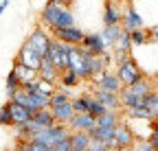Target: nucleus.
Listing matches in <instances>:
<instances>
[{"instance_id":"obj_28","label":"nucleus","mask_w":158,"mask_h":151,"mask_svg":"<svg viewBox=\"0 0 158 151\" xmlns=\"http://www.w3.org/2000/svg\"><path fill=\"white\" fill-rule=\"evenodd\" d=\"M125 114L132 121H152V114H149V109L145 105H136L132 109H125Z\"/></svg>"},{"instance_id":"obj_47","label":"nucleus","mask_w":158,"mask_h":151,"mask_svg":"<svg viewBox=\"0 0 158 151\" xmlns=\"http://www.w3.org/2000/svg\"><path fill=\"white\" fill-rule=\"evenodd\" d=\"M156 118H158V116H156Z\"/></svg>"},{"instance_id":"obj_15","label":"nucleus","mask_w":158,"mask_h":151,"mask_svg":"<svg viewBox=\"0 0 158 151\" xmlns=\"http://www.w3.org/2000/svg\"><path fill=\"white\" fill-rule=\"evenodd\" d=\"M11 103V116H13V125H24V123H29L31 121V109L29 107H24V105H20V103H15V101H9Z\"/></svg>"},{"instance_id":"obj_13","label":"nucleus","mask_w":158,"mask_h":151,"mask_svg":"<svg viewBox=\"0 0 158 151\" xmlns=\"http://www.w3.org/2000/svg\"><path fill=\"white\" fill-rule=\"evenodd\" d=\"M37 77L44 79V81H48V83H57L59 70L55 68V64L48 57H42V64H40V68H37Z\"/></svg>"},{"instance_id":"obj_24","label":"nucleus","mask_w":158,"mask_h":151,"mask_svg":"<svg viewBox=\"0 0 158 151\" xmlns=\"http://www.w3.org/2000/svg\"><path fill=\"white\" fill-rule=\"evenodd\" d=\"M90 138H99V140H103L108 145L110 140H114V127H99V125H94L90 129Z\"/></svg>"},{"instance_id":"obj_17","label":"nucleus","mask_w":158,"mask_h":151,"mask_svg":"<svg viewBox=\"0 0 158 151\" xmlns=\"http://www.w3.org/2000/svg\"><path fill=\"white\" fill-rule=\"evenodd\" d=\"M57 85H62V88H79L81 85V79H79V74L75 70H64V72H59V79H57Z\"/></svg>"},{"instance_id":"obj_34","label":"nucleus","mask_w":158,"mask_h":151,"mask_svg":"<svg viewBox=\"0 0 158 151\" xmlns=\"http://www.w3.org/2000/svg\"><path fill=\"white\" fill-rule=\"evenodd\" d=\"M51 151H73V142H70V134L66 136V138H62L59 142H55L53 147H51Z\"/></svg>"},{"instance_id":"obj_33","label":"nucleus","mask_w":158,"mask_h":151,"mask_svg":"<svg viewBox=\"0 0 158 151\" xmlns=\"http://www.w3.org/2000/svg\"><path fill=\"white\" fill-rule=\"evenodd\" d=\"M106 109H108V107H106V105H103L101 101H97V99L92 97V101H90V107H88V112H90V114H92L94 118H97V116H101V114H103Z\"/></svg>"},{"instance_id":"obj_7","label":"nucleus","mask_w":158,"mask_h":151,"mask_svg":"<svg viewBox=\"0 0 158 151\" xmlns=\"http://www.w3.org/2000/svg\"><path fill=\"white\" fill-rule=\"evenodd\" d=\"M97 88H101V90H110V92H121V88H123V83H121V79H118V74L114 72V70H106V72H101L99 77L92 81Z\"/></svg>"},{"instance_id":"obj_30","label":"nucleus","mask_w":158,"mask_h":151,"mask_svg":"<svg viewBox=\"0 0 158 151\" xmlns=\"http://www.w3.org/2000/svg\"><path fill=\"white\" fill-rule=\"evenodd\" d=\"M0 127H13V116H11V103L7 99V103L0 105Z\"/></svg>"},{"instance_id":"obj_18","label":"nucleus","mask_w":158,"mask_h":151,"mask_svg":"<svg viewBox=\"0 0 158 151\" xmlns=\"http://www.w3.org/2000/svg\"><path fill=\"white\" fill-rule=\"evenodd\" d=\"M118 123H121V112L118 109H106L101 116H97L99 127H116Z\"/></svg>"},{"instance_id":"obj_31","label":"nucleus","mask_w":158,"mask_h":151,"mask_svg":"<svg viewBox=\"0 0 158 151\" xmlns=\"http://www.w3.org/2000/svg\"><path fill=\"white\" fill-rule=\"evenodd\" d=\"M110 55H112V64L116 66V64H121V62H125V59L130 57V55H132V50H125V48H121V46H112Z\"/></svg>"},{"instance_id":"obj_41","label":"nucleus","mask_w":158,"mask_h":151,"mask_svg":"<svg viewBox=\"0 0 158 151\" xmlns=\"http://www.w3.org/2000/svg\"><path fill=\"white\" fill-rule=\"evenodd\" d=\"M75 2H77V0H62V5H64V7H73Z\"/></svg>"},{"instance_id":"obj_9","label":"nucleus","mask_w":158,"mask_h":151,"mask_svg":"<svg viewBox=\"0 0 158 151\" xmlns=\"http://www.w3.org/2000/svg\"><path fill=\"white\" fill-rule=\"evenodd\" d=\"M121 26H123V29H127V31H134V29L145 26V20H143V15L136 11L134 2H127V7L123 9V20H121Z\"/></svg>"},{"instance_id":"obj_37","label":"nucleus","mask_w":158,"mask_h":151,"mask_svg":"<svg viewBox=\"0 0 158 151\" xmlns=\"http://www.w3.org/2000/svg\"><path fill=\"white\" fill-rule=\"evenodd\" d=\"M29 149H31V151H51V147H48V145L35 142V140H29Z\"/></svg>"},{"instance_id":"obj_26","label":"nucleus","mask_w":158,"mask_h":151,"mask_svg":"<svg viewBox=\"0 0 158 151\" xmlns=\"http://www.w3.org/2000/svg\"><path fill=\"white\" fill-rule=\"evenodd\" d=\"M70 142H73V149H88L90 134L88 131H70Z\"/></svg>"},{"instance_id":"obj_45","label":"nucleus","mask_w":158,"mask_h":151,"mask_svg":"<svg viewBox=\"0 0 158 151\" xmlns=\"http://www.w3.org/2000/svg\"><path fill=\"white\" fill-rule=\"evenodd\" d=\"M123 2H134V0H123Z\"/></svg>"},{"instance_id":"obj_25","label":"nucleus","mask_w":158,"mask_h":151,"mask_svg":"<svg viewBox=\"0 0 158 151\" xmlns=\"http://www.w3.org/2000/svg\"><path fill=\"white\" fill-rule=\"evenodd\" d=\"M46 129H48L53 142H59L62 138H66V136L70 134V127H68L66 123H55V125H51V127H46Z\"/></svg>"},{"instance_id":"obj_10","label":"nucleus","mask_w":158,"mask_h":151,"mask_svg":"<svg viewBox=\"0 0 158 151\" xmlns=\"http://www.w3.org/2000/svg\"><path fill=\"white\" fill-rule=\"evenodd\" d=\"M81 46H84L86 50H90L92 55H106V53L110 50V48H108V44L103 42L101 33H86V35H84Z\"/></svg>"},{"instance_id":"obj_12","label":"nucleus","mask_w":158,"mask_h":151,"mask_svg":"<svg viewBox=\"0 0 158 151\" xmlns=\"http://www.w3.org/2000/svg\"><path fill=\"white\" fill-rule=\"evenodd\" d=\"M92 97L97 99V101H101L108 109H123L121 107V99H118V94L116 92H110V90H101V88H97L94 85V90H92Z\"/></svg>"},{"instance_id":"obj_14","label":"nucleus","mask_w":158,"mask_h":151,"mask_svg":"<svg viewBox=\"0 0 158 151\" xmlns=\"http://www.w3.org/2000/svg\"><path fill=\"white\" fill-rule=\"evenodd\" d=\"M51 112H53V118H55V123H70L73 121V116H75V109H73V99L68 101V103H64V105H57V107H51Z\"/></svg>"},{"instance_id":"obj_3","label":"nucleus","mask_w":158,"mask_h":151,"mask_svg":"<svg viewBox=\"0 0 158 151\" xmlns=\"http://www.w3.org/2000/svg\"><path fill=\"white\" fill-rule=\"evenodd\" d=\"M51 40H53V35H51V31L46 29V26H42V24H40V26H35L31 33H29V37H27V42L40 53V55H42V57H44V55L48 53V46H51Z\"/></svg>"},{"instance_id":"obj_40","label":"nucleus","mask_w":158,"mask_h":151,"mask_svg":"<svg viewBox=\"0 0 158 151\" xmlns=\"http://www.w3.org/2000/svg\"><path fill=\"white\" fill-rule=\"evenodd\" d=\"M9 5H11V0H2V2H0V15H5V11L9 9Z\"/></svg>"},{"instance_id":"obj_11","label":"nucleus","mask_w":158,"mask_h":151,"mask_svg":"<svg viewBox=\"0 0 158 151\" xmlns=\"http://www.w3.org/2000/svg\"><path fill=\"white\" fill-rule=\"evenodd\" d=\"M97 125V118L90 114V112H79V114L73 116V121L68 123L70 131H88L90 134V129Z\"/></svg>"},{"instance_id":"obj_44","label":"nucleus","mask_w":158,"mask_h":151,"mask_svg":"<svg viewBox=\"0 0 158 151\" xmlns=\"http://www.w3.org/2000/svg\"><path fill=\"white\" fill-rule=\"evenodd\" d=\"M125 151H136V149H134V147H132V149H125Z\"/></svg>"},{"instance_id":"obj_22","label":"nucleus","mask_w":158,"mask_h":151,"mask_svg":"<svg viewBox=\"0 0 158 151\" xmlns=\"http://www.w3.org/2000/svg\"><path fill=\"white\" fill-rule=\"evenodd\" d=\"M127 88L136 94V97H141V99L145 97V94H149V92L154 90V85H152V81H149L147 77H141L138 81H134V83H132V85H127Z\"/></svg>"},{"instance_id":"obj_42","label":"nucleus","mask_w":158,"mask_h":151,"mask_svg":"<svg viewBox=\"0 0 158 151\" xmlns=\"http://www.w3.org/2000/svg\"><path fill=\"white\" fill-rule=\"evenodd\" d=\"M101 151H116V149H108V147H106V149H101Z\"/></svg>"},{"instance_id":"obj_43","label":"nucleus","mask_w":158,"mask_h":151,"mask_svg":"<svg viewBox=\"0 0 158 151\" xmlns=\"http://www.w3.org/2000/svg\"><path fill=\"white\" fill-rule=\"evenodd\" d=\"M73 151H88V149H73Z\"/></svg>"},{"instance_id":"obj_35","label":"nucleus","mask_w":158,"mask_h":151,"mask_svg":"<svg viewBox=\"0 0 158 151\" xmlns=\"http://www.w3.org/2000/svg\"><path fill=\"white\" fill-rule=\"evenodd\" d=\"M134 149H136V151H156V149L152 147V142H149L147 138H143V140H136Z\"/></svg>"},{"instance_id":"obj_2","label":"nucleus","mask_w":158,"mask_h":151,"mask_svg":"<svg viewBox=\"0 0 158 151\" xmlns=\"http://www.w3.org/2000/svg\"><path fill=\"white\" fill-rule=\"evenodd\" d=\"M114 72L118 74V79H121V83H123V85H132L134 81H138L141 77H145L143 68L138 66V62L132 57V55H130L125 62L116 64V70H114Z\"/></svg>"},{"instance_id":"obj_21","label":"nucleus","mask_w":158,"mask_h":151,"mask_svg":"<svg viewBox=\"0 0 158 151\" xmlns=\"http://www.w3.org/2000/svg\"><path fill=\"white\" fill-rule=\"evenodd\" d=\"M70 99H73V92H70V88H62V85H57V90L51 94V103H48V107L64 105V103H68Z\"/></svg>"},{"instance_id":"obj_32","label":"nucleus","mask_w":158,"mask_h":151,"mask_svg":"<svg viewBox=\"0 0 158 151\" xmlns=\"http://www.w3.org/2000/svg\"><path fill=\"white\" fill-rule=\"evenodd\" d=\"M116 46H121V48H125V50H132V48H134V46H132V37H130V31H127V29H123V31H121Z\"/></svg>"},{"instance_id":"obj_1","label":"nucleus","mask_w":158,"mask_h":151,"mask_svg":"<svg viewBox=\"0 0 158 151\" xmlns=\"http://www.w3.org/2000/svg\"><path fill=\"white\" fill-rule=\"evenodd\" d=\"M40 24L46 26L48 31L53 29H62V26H73L75 24V13L70 7H64L59 2H48L40 11Z\"/></svg>"},{"instance_id":"obj_38","label":"nucleus","mask_w":158,"mask_h":151,"mask_svg":"<svg viewBox=\"0 0 158 151\" xmlns=\"http://www.w3.org/2000/svg\"><path fill=\"white\" fill-rule=\"evenodd\" d=\"M147 31H149V44H156V42H158V24L149 26Z\"/></svg>"},{"instance_id":"obj_48","label":"nucleus","mask_w":158,"mask_h":151,"mask_svg":"<svg viewBox=\"0 0 158 151\" xmlns=\"http://www.w3.org/2000/svg\"><path fill=\"white\" fill-rule=\"evenodd\" d=\"M156 151H158V149H156Z\"/></svg>"},{"instance_id":"obj_46","label":"nucleus","mask_w":158,"mask_h":151,"mask_svg":"<svg viewBox=\"0 0 158 151\" xmlns=\"http://www.w3.org/2000/svg\"><path fill=\"white\" fill-rule=\"evenodd\" d=\"M154 90H156V94H158V85H156V88H154Z\"/></svg>"},{"instance_id":"obj_36","label":"nucleus","mask_w":158,"mask_h":151,"mask_svg":"<svg viewBox=\"0 0 158 151\" xmlns=\"http://www.w3.org/2000/svg\"><path fill=\"white\" fill-rule=\"evenodd\" d=\"M106 149V142L99 140V138H90V145H88V151H101Z\"/></svg>"},{"instance_id":"obj_29","label":"nucleus","mask_w":158,"mask_h":151,"mask_svg":"<svg viewBox=\"0 0 158 151\" xmlns=\"http://www.w3.org/2000/svg\"><path fill=\"white\" fill-rule=\"evenodd\" d=\"M90 101H92V94H79V97H73V109H75V114H79V112H88Z\"/></svg>"},{"instance_id":"obj_5","label":"nucleus","mask_w":158,"mask_h":151,"mask_svg":"<svg viewBox=\"0 0 158 151\" xmlns=\"http://www.w3.org/2000/svg\"><path fill=\"white\" fill-rule=\"evenodd\" d=\"M114 140H116V149H132L136 145V134L127 123L121 121L114 127Z\"/></svg>"},{"instance_id":"obj_39","label":"nucleus","mask_w":158,"mask_h":151,"mask_svg":"<svg viewBox=\"0 0 158 151\" xmlns=\"http://www.w3.org/2000/svg\"><path fill=\"white\" fill-rule=\"evenodd\" d=\"M147 140L152 142V147H154V149H158V129H152V131H149Z\"/></svg>"},{"instance_id":"obj_19","label":"nucleus","mask_w":158,"mask_h":151,"mask_svg":"<svg viewBox=\"0 0 158 151\" xmlns=\"http://www.w3.org/2000/svg\"><path fill=\"white\" fill-rule=\"evenodd\" d=\"M31 121H33L35 125H40V129H46V127L55 125V118H53V112H51V107H44V109H37L35 114L31 116Z\"/></svg>"},{"instance_id":"obj_4","label":"nucleus","mask_w":158,"mask_h":151,"mask_svg":"<svg viewBox=\"0 0 158 151\" xmlns=\"http://www.w3.org/2000/svg\"><path fill=\"white\" fill-rule=\"evenodd\" d=\"M51 35L55 37V40H59V42H66V44L77 46V44H81V42H84V35H86V31H84V29H79L77 24H73V26L53 29V31H51Z\"/></svg>"},{"instance_id":"obj_6","label":"nucleus","mask_w":158,"mask_h":151,"mask_svg":"<svg viewBox=\"0 0 158 151\" xmlns=\"http://www.w3.org/2000/svg\"><path fill=\"white\" fill-rule=\"evenodd\" d=\"M13 59L22 62V64H27V66H31V68H40V64H42V55H40V53L24 40L22 46H20V50H18V55H15Z\"/></svg>"},{"instance_id":"obj_16","label":"nucleus","mask_w":158,"mask_h":151,"mask_svg":"<svg viewBox=\"0 0 158 151\" xmlns=\"http://www.w3.org/2000/svg\"><path fill=\"white\" fill-rule=\"evenodd\" d=\"M121 31H123V26H121V24H106V26H103V31H101V37H103V42L108 44V48L116 46V42H118V35H121Z\"/></svg>"},{"instance_id":"obj_20","label":"nucleus","mask_w":158,"mask_h":151,"mask_svg":"<svg viewBox=\"0 0 158 151\" xmlns=\"http://www.w3.org/2000/svg\"><path fill=\"white\" fill-rule=\"evenodd\" d=\"M13 70L18 72V77L22 79V83L37 79V68H31V66H27V64H22V62H18V59H13Z\"/></svg>"},{"instance_id":"obj_8","label":"nucleus","mask_w":158,"mask_h":151,"mask_svg":"<svg viewBox=\"0 0 158 151\" xmlns=\"http://www.w3.org/2000/svg\"><path fill=\"white\" fill-rule=\"evenodd\" d=\"M103 26L106 24H121L123 20V7L118 5V0H106L103 2Z\"/></svg>"},{"instance_id":"obj_23","label":"nucleus","mask_w":158,"mask_h":151,"mask_svg":"<svg viewBox=\"0 0 158 151\" xmlns=\"http://www.w3.org/2000/svg\"><path fill=\"white\" fill-rule=\"evenodd\" d=\"M22 88V79L18 77V72L11 68L9 72H7V79H5V90H7V99L11 97V94L15 92V90H20Z\"/></svg>"},{"instance_id":"obj_27","label":"nucleus","mask_w":158,"mask_h":151,"mask_svg":"<svg viewBox=\"0 0 158 151\" xmlns=\"http://www.w3.org/2000/svg\"><path fill=\"white\" fill-rule=\"evenodd\" d=\"M130 37H132V46H143V44H149V31H147V26H141V29L130 31Z\"/></svg>"}]
</instances>
